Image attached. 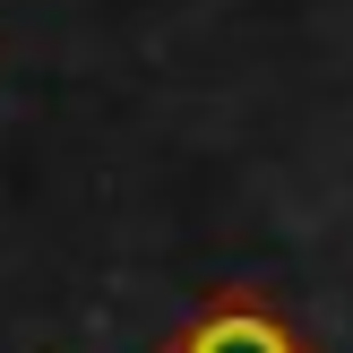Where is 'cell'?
I'll return each mask as SVG.
<instances>
[{
    "mask_svg": "<svg viewBox=\"0 0 353 353\" xmlns=\"http://www.w3.org/2000/svg\"><path fill=\"white\" fill-rule=\"evenodd\" d=\"M164 353H310V345L293 336L268 302H250V293H216Z\"/></svg>",
    "mask_w": 353,
    "mask_h": 353,
    "instance_id": "6da1fadb",
    "label": "cell"
}]
</instances>
